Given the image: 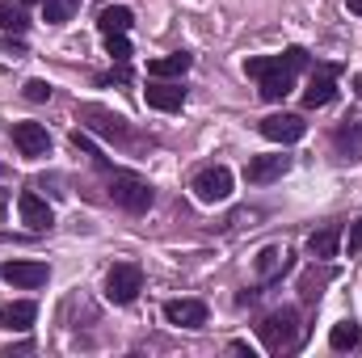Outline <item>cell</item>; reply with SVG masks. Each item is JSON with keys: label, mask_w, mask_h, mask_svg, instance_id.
Wrapping results in <instances>:
<instances>
[{"label": "cell", "mask_w": 362, "mask_h": 358, "mask_svg": "<svg viewBox=\"0 0 362 358\" xmlns=\"http://www.w3.org/2000/svg\"><path fill=\"white\" fill-rule=\"evenodd\" d=\"M135 25V13L127 8V4H110V8H101V17H97V30L101 34H127Z\"/></svg>", "instance_id": "obj_19"}, {"label": "cell", "mask_w": 362, "mask_h": 358, "mask_svg": "<svg viewBox=\"0 0 362 358\" xmlns=\"http://www.w3.org/2000/svg\"><path fill=\"white\" fill-rule=\"evenodd\" d=\"M228 350H232V354H249V358H253V346H249V342H232Z\"/></svg>", "instance_id": "obj_26"}, {"label": "cell", "mask_w": 362, "mask_h": 358, "mask_svg": "<svg viewBox=\"0 0 362 358\" xmlns=\"http://www.w3.org/2000/svg\"><path fill=\"white\" fill-rule=\"evenodd\" d=\"M337 249H341V224H325L320 232L308 236V258H316V262L337 258Z\"/></svg>", "instance_id": "obj_17"}, {"label": "cell", "mask_w": 362, "mask_h": 358, "mask_svg": "<svg viewBox=\"0 0 362 358\" xmlns=\"http://www.w3.org/2000/svg\"><path fill=\"white\" fill-rule=\"evenodd\" d=\"M21 93H25V101H51V85H47V81H25V85H21Z\"/></svg>", "instance_id": "obj_24"}, {"label": "cell", "mask_w": 362, "mask_h": 358, "mask_svg": "<svg viewBox=\"0 0 362 358\" xmlns=\"http://www.w3.org/2000/svg\"><path fill=\"white\" fill-rule=\"evenodd\" d=\"M232 169L228 165H206V169H198L194 181H189V190H194V198L198 202H206V207H215V202H228L232 198Z\"/></svg>", "instance_id": "obj_4"}, {"label": "cell", "mask_w": 362, "mask_h": 358, "mask_svg": "<svg viewBox=\"0 0 362 358\" xmlns=\"http://www.w3.org/2000/svg\"><path fill=\"white\" fill-rule=\"evenodd\" d=\"M282 173H291V156H253L249 161V169H245V178L253 181V185H270V181H278Z\"/></svg>", "instance_id": "obj_14"}, {"label": "cell", "mask_w": 362, "mask_h": 358, "mask_svg": "<svg viewBox=\"0 0 362 358\" xmlns=\"http://www.w3.org/2000/svg\"><path fill=\"white\" fill-rule=\"evenodd\" d=\"M354 89H358V97H362V72H358V76H354Z\"/></svg>", "instance_id": "obj_29"}, {"label": "cell", "mask_w": 362, "mask_h": 358, "mask_svg": "<svg viewBox=\"0 0 362 358\" xmlns=\"http://www.w3.org/2000/svg\"><path fill=\"white\" fill-rule=\"evenodd\" d=\"M76 118H81V122H85L89 131L105 135V139H118V144H131V139H135L131 122H127L122 114L105 110V105H93V101H85V105H76Z\"/></svg>", "instance_id": "obj_3"}, {"label": "cell", "mask_w": 362, "mask_h": 358, "mask_svg": "<svg viewBox=\"0 0 362 358\" xmlns=\"http://www.w3.org/2000/svg\"><path fill=\"white\" fill-rule=\"evenodd\" d=\"M8 135H13V144H17L21 156H47L51 152V135H47L42 122H13Z\"/></svg>", "instance_id": "obj_8"}, {"label": "cell", "mask_w": 362, "mask_h": 358, "mask_svg": "<svg viewBox=\"0 0 362 358\" xmlns=\"http://www.w3.org/2000/svg\"><path fill=\"white\" fill-rule=\"evenodd\" d=\"M253 266H257V278H262V282H274V278H282V274L291 270V249H286V245H266Z\"/></svg>", "instance_id": "obj_15"}, {"label": "cell", "mask_w": 362, "mask_h": 358, "mask_svg": "<svg viewBox=\"0 0 362 358\" xmlns=\"http://www.w3.org/2000/svg\"><path fill=\"white\" fill-rule=\"evenodd\" d=\"M329 346H333V350H354V346H362V325L358 321H341V325H333Z\"/></svg>", "instance_id": "obj_20"}, {"label": "cell", "mask_w": 362, "mask_h": 358, "mask_svg": "<svg viewBox=\"0 0 362 358\" xmlns=\"http://www.w3.org/2000/svg\"><path fill=\"white\" fill-rule=\"evenodd\" d=\"M144 101L152 105V110H165V114H173V110H181L185 105V89L181 85H173V81H148V89H144Z\"/></svg>", "instance_id": "obj_11"}, {"label": "cell", "mask_w": 362, "mask_h": 358, "mask_svg": "<svg viewBox=\"0 0 362 358\" xmlns=\"http://www.w3.org/2000/svg\"><path fill=\"white\" fill-rule=\"evenodd\" d=\"M165 321L181 329H202L206 325V304L202 299H169L165 304Z\"/></svg>", "instance_id": "obj_10"}, {"label": "cell", "mask_w": 362, "mask_h": 358, "mask_svg": "<svg viewBox=\"0 0 362 358\" xmlns=\"http://www.w3.org/2000/svg\"><path fill=\"white\" fill-rule=\"evenodd\" d=\"M34 321H38V304L34 299H17V304L0 308V329H8V333H30Z\"/></svg>", "instance_id": "obj_13"}, {"label": "cell", "mask_w": 362, "mask_h": 358, "mask_svg": "<svg viewBox=\"0 0 362 358\" xmlns=\"http://www.w3.org/2000/svg\"><path fill=\"white\" fill-rule=\"evenodd\" d=\"M189 68H194V55H189V51H173V55L152 59V64H148V76H156V81H173V76H185Z\"/></svg>", "instance_id": "obj_18"}, {"label": "cell", "mask_w": 362, "mask_h": 358, "mask_svg": "<svg viewBox=\"0 0 362 358\" xmlns=\"http://www.w3.org/2000/svg\"><path fill=\"white\" fill-rule=\"evenodd\" d=\"M25 8H21V0L13 4V0H0V30L4 34H25Z\"/></svg>", "instance_id": "obj_21"}, {"label": "cell", "mask_w": 362, "mask_h": 358, "mask_svg": "<svg viewBox=\"0 0 362 358\" xmlns=\"http://www.w3.org/2000/svg\"><path fill=\"white\" fill-rule=\"evenodd\" d=\"M105 185H110L105 194H110L122 211H131V215H144V211L152 207V198H156V190L139 178V173H131V169H105Z\"/></svg>", "instance_id": "obj_1"}, {"label": "cell", "mask_w": 362, "mask_h": 358, "mask_svg": "<svg viewBox=\"0 0 362 358\" xmlns=\"http://www.w3.org/2000/svg\"><path fill=\"white\" fill-rule=\"evenodd\" d=\"M337 97V64H316L312 81H308V93H303V105L308 110H320Z\"/></svg>", "instance_id": "obj_7"}, {"label": "cell", "mask_w": 362, "mask_h": 358, "mask_svg": "<svg viewBox=\"0 0 362 358\" xmlns=\"http://www.w3.org/2000/svg\"><path fill=\"white\" fill-rule=\"evenodd\" d=\"M346 249H350V258L354 253H362V215L350 224V236H346Z\"/></svg>", "instance_id": "obj_25"}, {"label": "cell", "mask_w": 362, "mask_h": 358, "mask_svg": "<svg viewBox=\"0 0 362 358\" xmlns=\"http://www.w3.org/2000/svg\"><path fill=\"white\" fill-rule=\"evenodd\" d=\"M333 148H337V161H358L362 156V118L354 122H341L337 131H333Z\"/></svg>", "instance_id": "obj_16"}, {"label": "cell", "mask_w": 362, "mask_h": 358, "mask_svg": "<svg viewBox=\"0 0 362 358\" xmlns=\"http://www.w3.org/2000/svg\"><path fill=\"white\" fill-rule=\"evenodd\" d=\"M105 51H110L114 64H127V59H131V42H127V34H105Z\"/></svg>", "instance_id": "obj_23"}, {"label": "cell", "mask_w": 362, "mask_h": 358, "mask_svg": "<svg viewBox=\"0 0 362 358\" xmlns=\"http://www.w3.org/2000/svg\"><path fill=\"white\" fill-rule=\"evenodd\" d=\"M257 333H262V342H266L270 354H291V350L299 346V337H303L299 312H295V308H274L270 316L257 325Z\"/></svg>", "instance_id": "obj_2"}, {"label": "cell", "mask_w": 362, "mask_h": 358, "mask_svg": "<svg viewBox=\"0 0 362 358\" xmlns=\"http://www.w3.org/2000/svg\"><path fill=\"white\" fill-rule=\"evenodd\" d=\"M4 207H8V190H0V211H4Z\"/></svg>", "instance_id": "obj_28"}, {"label": "cell", "mask_w": 362, "mask_h": 358, "mask_svg": "<svg viewBox=\"0 0 362 358\" xmlns=\"http://www.w3.org/2000/svg\"><path fill=\"white\" fill-rule=\"evenodd\" d=\"M303 131H308V122L299 114H270V118H262V135L270 144H299Z\"/></svg>", "instance_id": "obj_9"}, {"label": "cell", "mask_w": 362, "mask_h": 358, "mask_svg": "<svg viewBox=\"0 0 362 358\" xmlns=\"http://www.w3.org/2000/svg\"><path fill=\"white\" fill-rule=\"evenodd\" d=\"M21 4H34V0H21Z\"/></svg>", "instance_id": "obj_30"}, {"label": "cell", "mask_w": 362, "mask_h": 358, "mask_svg": "<svg viewBox=\"0 0 362 358\" xmlns=\"http://www.w3.org/2000/svg\"><path fill=\"white\" fill-rule=\"evenodd\" d=\"M346 8H350V13H358V17H362V0H346Z\"/></svg>", "instance_id": "obj_27"}, {"label": "cell", "mask_w": 362, "mask_h": 358, "mask_svg": "<svg viewBox=\"0 0 362 358\" xmlns=\"http://www.w3.org/2000/svg\"><path fill=\"white\" fill-rule=\"evenodd\" d=\"M0 278H4L8 287H17V291H34V287H42V282L51 278V266H47V262H25V258H17V262H4V266H0Z\"/></svg>", "instance_id": "obj_6"}, {"label": "cell", "mask_w": 362, "mask_h": 358, "mask_svg": "<svg viewBox=\"0 0 362 358\" xmlns=\"http://www.w3.org/2000/svg\"><path fill=\"white\" fill-rule=\"evenodd\" d=\"M139 291H144V270L135 262H118L105 274V299L110 304H135Z\"/></svg>", "instance_id": "obj_5"}, {"label": "cell", "mask_w": 362, "mask_h": 358, "mask_svg": "<svg viewBox=\"0 0 362 358\" xmlns=\"http://www.w3.org/2000/svg\"><path fill=\"white\" fill-rule=\"evenodd\" d=\"M76 8H81V0H42V21L47 25H64V21H72Z\"/></svg>", "instance_id": "obj_22"}, {"label": "cell", "mask_w": 362, "mask_h": 358, "mask_svg": "<svg viewBox=\"0 0 362 358\" xmlns=\"http://www.w3.org/2000/svg\"><path fill=\"white\" fill-rule=\"evenodd\" d=\"M17 211H21V224L30 228V232H47L51 224H55V215H51V207L34 194V190H25L21 198H17Z\"/></svg>", "instance_id": "obj_12"}]
</instances>
